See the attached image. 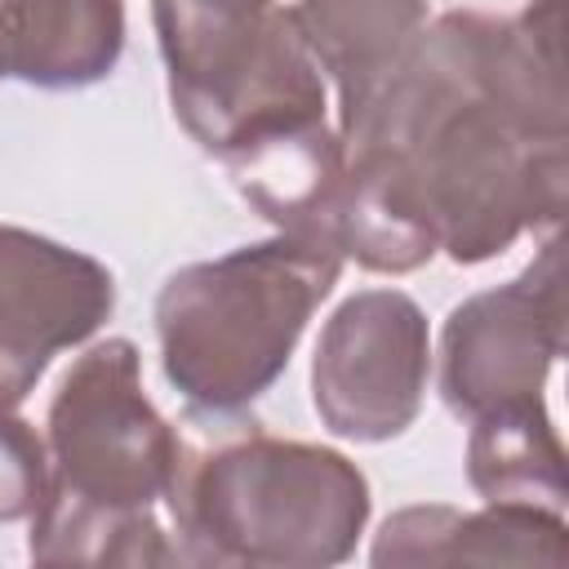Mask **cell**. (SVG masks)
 Segmentation results:
<instances>
[{"mask_svg":"<svg viewBox=\"0 0 569 569\" xmlns=\"http://www.w3.org/2000/svg\"><path fill=\"white\" fill-rule=\"evenodd\" d=\"M565 0L516 18L453 9L342 116V156L373 164L453 262H485L565 213Z\"/></svg>","mask_w":569,"mask_h":569,"instance_id":"6da1fadb","label":"cell"},{"mask_svg":"<svg viewBox=\"0 0 569 569\" xmlns=\"http://www.w3.org/2000/svg\"><path fill=\"white\" fill-rule=\"evenodd\" d=\"M49 485L31 511L36 565H182L156 502L169 498L182 431L142 391L129 338L89 347L49 405Z\"/></svg>","mask_w":569,"mask_h":569,"instance_id":"7a4b0ae2","label":"cell"},{"mask_svg":"<svg viewBox=\"0 0 569 569\" xmlns=\"http://www.w3.org/2000/svg\"><path fill=\"white\" fill-rule=\"evenodd\" d=\"M196 418L209 427L182 436L164 498L182 565L320 569L356 551L369 480L347 453L267 436L240 413Z\"/></svg>","mask_w":569,"mask_h":569,"instance_id":"3957f363","label":"cell"},{"mask_svg":"<svg viewBox=\"0 0 569 569\" xmlns=\"http://www.w3.org/2000/svg\"><path fill=\"white\" fill-rule=\"evenodd\" d=\"M342 253L280 231L173 271L156 298L160 365L196 413H244L333 293Z\"/></svg>","mask_w":569,"mask_h":569,"instance_id":"277c9868","label":"cell"},{"mask_svg":"<svg viewBox=\"0 0 569 569\" xmlns=\"http://www.w3.org/2000/svg\"><path fill=\"white\" fill-rule=\"evenodd\" d=\"M431 342L422 307L400 289L351 293L320 329L311 360V400L342 440L400 436L427 391Z\"/></svg>","mask_w":569,"mask_h":569,"instance_id":"5b68a950","label":"cell"},{"mask_svg":"<svg viewBox=\"0 0 569 569\" xmlns=\"http://www.w3.org/2000/svg\"><path fill=\"white\" fill-rule=\"evenodd\" d=\"M565 347V262L551 236L507 284L458 302L440 333V396L449 413L476 418L493 405L542 396Z\"/></svg>","mask_w":569,"mask_h":569,"instance_id":"8992f818","label":"cell"},{"mask_svg":"<svg viewBox=\"0 0 569 569\" xmlns=\"http://www.w3.org/2000/svg\"><path fill=\"white\" fill-rule=\"evenodd\" d=\"M116 307L111 271L27 227H0V405L31 396L49 360L80 347Z\"/></svg>","mask_w":569,"mask_h":569,"instance_id":"52a82bcc","label":"cell"},{"mask_svg":"<svg viewBox=\"0 0 569 569\" xmlns=\"http://www.w3.org/2000/svg\"><path fill=\"white\" fill-rule=\"evenodd\" d=\"M169 102L209 156H227L262 129L325 120V76L298 13L271 4L236 53L191 80H169Z\"/></svg>","mask_w":569,"mask_h":569,"instance_id":"ba28073f","label":"cell"},{"mask_svg":"<svg viewBox=\"0 0 569 569\" xmlns=\"http://www.w3.org/2000/svg\"><path fill=\"white\" fill-rule=\"evenodd\" d=\"M565 516L520 502H489L485 511L405 507L378 542L373 565H565Z\"/></svg>","mask_w":569,"mask_h":569,"instance_id":"9c48e42d","label":"cell"},{"mask_svg":"<svg viewBox=\"0 0 569 569\" xmlns=\"http://www.w3.org/2000/svg\"><path fill=\"white\" fill-rule=\"evenodd\" d=\"M236 191L289 236L329 244V209L342 182V138L325 120L262 129L218 156ZM333 249V244H329Z\"/></svg>","mask_w":569,"mask_h":569,"instance_id":"30bf717a","label":"cell"},{"mask_svg":"<svg viewBox=\"0 0 569 569\" xmlns=\"http://www.w3.org/2000/svg\"><path fill=\"white\" fill-rule=\"evenodd\" d=\"M124 49L120 0H0V76L36 89H84Z\"/></svg>","mask_w":569,"mask_h":569,"instance_id":"8fae6325","label":"cell"},{"mask_svg":"<svg viewBox=\"0 0 569 569\" xmlns=\"http://www.w3.org/2000/svg\"><path fill=\"white\" fill-rule=\"evenodd\" d=\"M293 13L320 71L338 84L342 116L405 62L427 27V0H298Z\"/></svg>","mask_w":569,"mask_h":569,"instance_id":"7c38bea8","label":"cell"},{"mask_svg":"<svg viewBox=\"0 0 569 569\" xmlns=\"http://www.w3.org/2000/svg\"><path fill=\"white\" fill-rule=\"evenodd\" d=\"M467 480L485 502L565 511V445L542 396H520L471 418Z\"/></svg>","mask_w":569,"mask_h":569,"instance_id":"4fadbf2b","label":"cell"},{"mask_svg":"<svg viewBox=\"0 0 569 569\" xmlns=\"http://www.w3.org/2000/svg\"><path fill=\"white\" fill-rule=\"evenodd\" d=\"M49 485V445L40 431L0 405V525L22 520L40 507Z\"/></svg>","mask_w":569,"mask_h":569,"instance_id":"5bb4252c","label":"cell"}]
</instances>
